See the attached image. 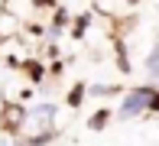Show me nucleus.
I'll list each match as a JSON object with an SVG mask.
<instances>
[{"mask_svg":"<svg viewBox=\"0 0 159 146\" xmlns=\"http://www.w3.org/2000/svg\"><path fill=\"white\" fill-rule=\"evenodd\" d=\"M52 123H55V107H52V104H39V107H33L30 117L23 120V133H26V140L39 143L42 136H49Z\"/></svg>","mask_w":159,"mask_h":146,"instance_id":"f257e3e1","label":"nucleus"},{"mask_svg":"<svg viewBox=\"0 0 159 146\" xmlns=\"http://www.w3.org/2000/svg\"><path fill=\"white\" fill-rule=\"evenodd\" d=\"M156 94H159L156 88H136V91H130L127 98H124V104H120L117 117H120V120H127V117H136V114L149 111L153 101H156Z\"/></svg>","mask_w":159,"mask_h":146,"instance_id":"f03ea898","label":"nucleus"},{"mask_svg":"<svg viewBox=\"0 0 159 146\" xmlns=\"http://www.w3.org/2000/svg\"><path fill=\"white\" fill-rule=\"evenodd\" d=\"M146 71H149V78L159 84V46H153V52L146 55Z\"/></svg>","mask_w":159,"mask_h":146,"instance_id":"7ed1b4c3","label":"nucleus"},{"mask_svg":"<svg viewBox=\"0 0 159 146\" xmlns=\"http://www.w3.org/2000/svg\"><path fill=\"white\" fill-rule=\"evenodd\" d=\"M81 98H84V88H75V91L68 94V104H81Z\"/></svg>","mask_w":159,"mask_h":146,"instance_id":"20e7f679","label":"nucleus"},{"mask_svg":"<svg viewBox=\"0 0 159 146\" xmlns=\"http://www.w3.org/2000/svg\"><path fill=\"white\" fill-rule=\"evenodd\" d=\"M104 123H107V114H104V111L91 117V127H94V130H98V127H104Z\"/></svg>","mask_w":159,"mask_h":146,"instance_id":"39448f33","label":"nucleus"}]
</instances>
